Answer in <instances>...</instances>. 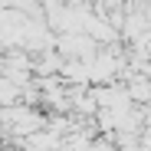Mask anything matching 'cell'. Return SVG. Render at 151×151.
Segmentation results:
<instances>
[{
  "label": "cell",
  "mask_w": 151,
  "mask_h": 151,
  "mask_svg": "<svg viewBox=\"0 0 151 151\" xmlns=\"http://www.w3.org/2000/svg\"><path fill=\"white\" fill-rule=\"evenodd\" d=\"M13 102H20V86L0 72V105H13Z\"/></svg>",
  "instance_id": "6da1fadb"
},
{
  "label": "cell",
  "mask_w": 151,
  "mask_h": 151,
  "mask_svg": "<svg viewBox=\"0 0 151 151\" xmlns=\"http://www.w3.org/2000/svg\"><path fill=\"white\" fill-rule=\"evenodd\" d=\"M118 4H125V0H118Z\"/></svg>",
  "instance_id": "7a4b0ae2"
}]
</instances>
